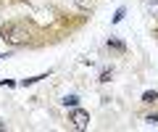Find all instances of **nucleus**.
<instances>
[{"label": "nucleus", "mask_w": 158, "mask_h": 132, "mask_svg": "<svg viewBox=\"0 0 158 132\" xmlns=\"http://www.w3.org/2000/svg\"><path fill=\"white\" fill-rule=\"evenodd\" d=\"M87 119H90V116H87L85 111H74V127H77V130H85Z\"/></svg>", "instance_id": "nucleus-2"}, {"label": "nucleus", "mask_w": 158, "mask_h": 132, "mask_svg": "<svg viewBox=\"0 0 158 132\" xmlns=\"http://www.w3.org/2000/svg\"><path fill=\"white\" fill-rule=\"evenodd\" d=\"M63 103H66V106H77V98H74V95H69L66 100H63Z\"/></svg>", "instance_id": "nucleus-4"}, {"label": "nucleus", "mask_w": 158, "mask_h": 132, "mask_svg": "<svg viewBox=\"0 0 158 132\" xmlns=\"http://www.w3.org/2000/svg\"><path fill=\"white\" fill-rule=\"evenodd\" d=\"M3 40L13 42V45H24L29 40L27 24H8V27H3Z\"/></svg>", "instance_id": "nucleus-1"}, {"label": "nucleus", "mask_w": 158, "mask_h": 132, "mask_svg": "<svg viewBox=\"0 0 158 132\" xmlns=\"http://www.w3.org/2000/svg\"><path fill=\"white\" fill-rule=\"evenodd\" d=\"M142 100H145V103H153V100H156V92H145V95H142Z\"/></svg>", "instance_id": "nucleus-3"}]
</instances>
